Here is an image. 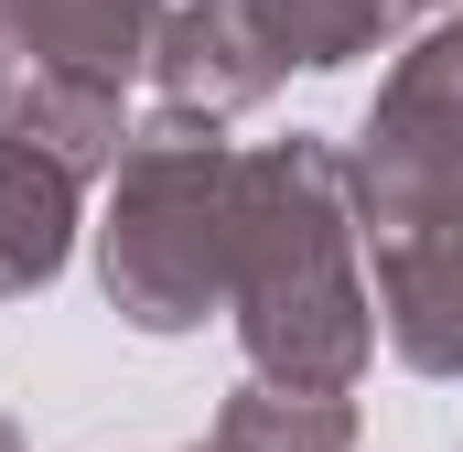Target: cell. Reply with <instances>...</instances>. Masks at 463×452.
Returning <instances> with one entry per match:
<instances>
[{
	"mask_svg": "<svg viewBox=\"0 0 463 452\" xmlns=\"http://www.w3.org/2000/svg\"><path fill=\"white\" fill-rule=\"evenodd\" d=\"M355 442V399L345 388H237L227 420H216V452H345Z\"/></svg>",
	"mask_w": 463,
	"mask_h": 452,
	"instance_id": "cell-9",
	"label": "cell"
},
{
	"mask_svg": "<svg viewBox=\"0 0 463 452\" xmlns=\"http://www.w3.org/2000/svg\"><path fill=\"white\" fill-rule=\"evenodd\" d=\"M377 324L420 377H463V216L377 237Z\"/></svg>",
	"mask_w": 463,
	"mask_h": 452,
	"instance_id": "cell-5",
	"label": "cell"
},
{
	"mask_svg": "<svg viewBox=\"0 0 463 452\" xmlns=\"http://www.w3.org/2000/svg\"><path fill=\"white\" fill-rule=\"evenodd\" d=\"M151 87H162V129H227L280 87V43L259 22V0H184L151 33Z\"/></svg>",
	"mask_w": 463,
	"mask_h": 452,
	"instance_id": "cell-4",
	"label": "cell"
},
{
	"mask_svg": "<svg viewBox=\"0 0 463 452\" xmlns=\"http://www.w3.org/2000/svg\"><path fill=\"white\" fill-rule=\"evenodd\" d=\"M345 194H355V216L377 226V237L463 216V22H431L388 65L377 108L355 129Z\"/></svg>",
	"mask_w": 463,
	"mask_h": 452,
	"instance_id": "cell-3",
	"label": "cell"
},
{
	"mask_svg": "<svg viewBox=\"0 0 463 452\" xmlns=\"http://www.w3.org/2000/svg\"><path fill=\"white\" fill-rule=\"evenodd\" d=\"M76 194L87 173H65L43 140L0 129V291H43L76 248Z\"/></svg>",
	"mask_w": 463,
	"mask_h": 452,
	"instance_id": "cell-7",
	"label": "cell"
},
{
	"mask_svg": "<svg viewBox=\"0 0 463 452\" xmlns=\"http://www.w3.org/2000/svg\"><path fill=\"white\" fill-rule=\"evenodd\" d=\"M0 43H11V11H0ZM0 98H11V54H0Z\"/></svg>",
	"mask_w": 463,
	"mask_h": 452,
	"instance_id": "cell-11",
	"label": "cell"
},
{
	"mask_svg": "<svg viewBox=\"0 0 463 452\" xmlns=\"http://www.w3.org/2000/svg\"><path fill=\"white\" fill-rule=\"evenodd\" d=\"M227 313L269 388H355L377 344V291L355 280V194L324 140H269L237 162Z\"/></svg>",
	"mask_w": 463,
	"mask_h": 452,
	"instance_id": "cell-1",
	"label": "cell"
},
{
	"mask_svg": "<svg viewBox=\"0 0 463 452\" xmlns=\"http://www.w3.org/2000/svg\"><path fill=\"white\" fill-rule=\"evenodd\" d=\"M0 452H22V431H11V420H0Z\"/></svg>",
	"mask_w": 463,
	"mask_h": 452,
	"instance_id": "cell-12",
	"label": "cell"
},
{
	"mask_svg": "<svg viewBox=\"0 0 463 452\" xmlns=\"http://www.w3.org/2000/svg\"><path fill=\"white\" fill-rule=\"evenodd\" d=\"M420 11H431V0H259L280 65H355V54H377L399 22H420Z\"/></svg>",
	"mask_w": 463,
	"mask_h": 452,
	"instance_id": "cell-10",
	"label": "cell"
},
{
	"mask_svg": "<svg viewBox=\"0 0 463 452\" xmlns=\"http://www.w3.org/2000/svg\"><path fill=\"white\" fill-rule=\"evenodd\" d=\"M129 87H98V76H33V87H11L0 98V129H22V140H43L65 173H118V151H129V108H118Z\"/></svg>",
	"mask_w": 463,
	"mask_h": 452,
	"instance_id": "cell-8",
	"label": "cell"
},
{
	"mask_svg": "<svg viewBox=\"0 0 463 452\" xmlns=\"http://www.w3.org/2000/svg\"><path fill=\"white\" fill-rule=\"evenodd\" d=\"M237 162L216 129H140L118 151V194L98 226V280L140 334H194L205 313H227L237 269Z\"/></svg>",
	"mask_w": 463,
	"mask_h": 452,
	"instance_id": "cell-2",
	"label": "cell"
},
{
	"mask_svg": "<svg viewBox=\"0 0 463 452\" xmlns=\"http://www.w3.org/2000/svg\"><path fill=\"white\" fill-rule=\"evenodd\" d=\"M0 11L33 76H98V87H129L162 33V0H0Z\"/></svg>",
	"mask_w": 463,
	"mask_h": 452,
	"instance_id": "cell-6",
	"label": "cell"
}]
</instances>
